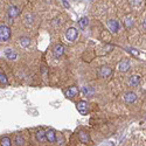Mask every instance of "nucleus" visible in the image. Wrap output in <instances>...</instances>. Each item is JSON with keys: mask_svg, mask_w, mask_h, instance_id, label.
<instances>
[{"mask_svg": "<svg viewBox=\"0 0 146 146\" xmlns=\"http://www.w3.org/2000/svg\"><path fill=\"white\" fill-rule=\"evenodd\" d=\"M82 94L84 95V96H92L94 94H95V90H94V88L92 87H83L82 88Z\"/></svg>", "mask_w": 146, "mask_h": 146, "instance_id": "nucleus-12", "label": "nucleus"}, {"mask_svg": "<svg viewBox=\"0 0 146 146\" xmlns=\"http://www.w3.org/2000/svg\"><path fill=\"white\" fill-rule=\"evenodd\" d=\"M124 23H125V26H126L127 28H131L132 25H133V19H132L131 17H126L125 20H124Z\"/></svg>", "mask_w": 146, "mask_h": 146, "instance_id": "nucleus-19", "label": "nucleus"}, {"mask_svg": "<svg viewBox=\"0 0 146 146\" xmlns=\"http://www.w3.org/2000/svg\"><path fill=\"white\" fill-rule=\"evenodd\" d=\"M5 55L7 58L9 60H15L17 58V53L13 50V49H6L5 50Z\"/></svg>", "mask_w": 146, "mask_h": 146, "instance_id": "nucleus-16", "label": "nucleus"}, {"mask_svg": "<svg viewBox=\"0 0 146 146\" xmlns=\"http://www.w3.org/2000/svg\"><path fill=\"white\" fill-rule=\"evenodd\" d=\"M36 139H38V141H40V143H43L46 140V132L43 130H39L36 132Z\"/></svg>", "mask_w": 146, "mask_h": 146, "instance_id": "nucleus-15", "label": "nucleus"}, {"mask_svg": "<svg viewBox=\"0 0 146 146\" xmlns=\"http://www.w3.org/2000/svg\"><path fill=\"white\" fill-rule=\"evenodd\" d=\"M118 69L120 71H127L130 69V63H129V61L127 60H123V61H120L119 64H118Z\"/></svg>", "mask_w": 146, "mask_h": 146, "instance_id": "nucleus-9", "label": "nucleus"}, {"mask_svg": "<svg viewBox=\"0 0 146 146\" xmlns=\"http://www.w3.org/2000/svg\"><path fill=\"white\" fill-rule=\"evenodd\" d=\"M136 100H137V95L135 92H132V91H129L124 95V101L127 104H132Z\"/></svg>", "mask_w": 146, "mask_h": 146, "instance_id": "nucleus-5", "label": "nucleus"}, {"mask_svg": "<svg viewBox=\"0 0 146 146\" xmlns=\"http://www.w3.org/2000/svg\"><path fill=\"white\" fill-rule=\"evenodd\" d=\"M0 83L1 84H7L8 83L7 77H6V75L4 74V72H0Z\"/></svg>", "mask_w": 146, "mask_h": 146, "instance_id": "nucleus-21", "label": "nucleus"}, {"mask_svg": "<svg viewBox=\"0 0 146 146\" xmlns=\"http://www.w3.org/2000/svg\"><path fill=\"white\" fill-rule=\"evenodd\" d=\"M15 143H17V145L21 146V145H23V143H25V139L22 138V136H18V137L15 138Z\"/></svg>", "mask_w": 146, "mask_h": 146, "instance_id": "nucleus-22", "label": "nucleus"}, {"mask_svg": "<svg viewBox=\"0 0 146 146\" xmlns=\"http://www.w3.org/2000/svg\"><path fill=\"white\" fill-rule=\"evenodd\" d=\"M19 13H20V12H19V8L15 7V6H11V7L8 8V11H7V15H8L11 19H13V18L18 17Z\"/></svg>", "mask_w": 146, "mask_h": 146, "instance_id": "nucleus-7", "label": "nucleus"}, {"mask_svg": "<svg viewBox=\"0 0 146 146\" xmlns=\"http://www.w3.org/2000/svg\"><path fill=\"white\" fill-rule=\"evenodd\" d=\"M63 46L62 44H56L55 46V48H54V55L56 56V57H60L61 55L63 54Z\"/></svg>", "mask_w": 146, "mask_h": 146, "instance_id": "nucleus-13", "label": "nucleus"}, {"mask_svg": "<svg viewBox=\"0 0 146 146\" xmlns=\"http://www.w3.org/2000/svg\"><path fill=\"white\" fill-rule=\"evenodd\" d=\"M20 43L22 47H28L31 44V39L27 38V36H23V38L20 39Z\"/></svg>", "mask_w": 146, "mask_h": 146, "instance_id": "nucleus-18", "label": "nucleus"}, {"mask_svg": "<svg viewBox=\"0 0 146 146\" xmlns=\"http://www.w3.org/2000/svg\"><path fill=\"white\" fill-rule=\"evenodd\" d=\"M139 81H140V77H139L138 75H133V76L130 77L129 84H130L131 87H137L138 84H139Z\"/></svg>", "mask_w": 146, "mask_h": 146, "instance_id": "nucleus-11", "label": "nucleus"}, {"mask_svg": "<svg viewBox=\"0 0 146 146\" xmlns=\"http://www.w3.org/2000/svg\"><path fill=\"white\" fill-rule=\"evenodd\" d=\"M112 72V70H111V68H109V67H101L100 68V70H98V75L101 76V77H108L109 75H110Z\"/></svg>", "mask_w": 146, "mask_h": 146, "instance_id": "nucleus-6", "label": "nucleus"}, {"mask_svg": "<svg viewBox=\"0 0 146 146\" xmlns=\"http://www.w3.org/2000/svg\"><path fill=\"white\" fill-rule=\"evenodd\" d=\"M77 35H78V32L76 28L74 27H71V28H68L67 32H66V36H67V39L69 41H75L76 38H77Z\"/></svg>", "mask_w": 146, "mask_h": 146, "instance_id": "nucleus-2", "label": "nucleus"}, {"mask_svg": "<svg viewBox=\"0 0 146 146\" xmlns=\"http://www.w3.org/2000/svg\"><path fill=\"white\" fill-rule=\"evenodd\" d=\"M0 144H1V146H11V139L8 137H4L0 140Z\"/></svg>", "mask_w": 146, "mask_h": 146, "instance_id": "nucleus-20", "label": "nucleus"}, {"mask_svg": "<svg viewBox=\"0 0 146 146\" xmlns=\"http://www.w3.org/2000/svg\"><path fill=\"white\" fill-rule=\"evenodd\" d=\"M46 140H48L49 143H55L56 141V136H55V132L53 130L46 131Z\"/></svg>", "mask_w": 146, "mask_h": 146, "instance_id": "nucleus-8", "label": "nucleus"}, {"mask_svg": "<svg viewBox=\"0 0 146 146\" xmlns=\"http://www.w3.org/2000/svg\"><path fill=\"white\" fill-rule=\"evenodd\" d=\"M78 94V88L77 87H70L67 91H66V96L67 97H74V96H76Z\"/></svg>", "mask_w": 146, "mask_h": 146, "instance_id": "nucleus-10", "label": "nucleus"}, {"mask_svg": "<svg viewBox=\"0 0 146 146\" xmlns=\"http://www.w3.org/2000/svg\"><path fill=\"white\" fill-rule=\"evenodd\" d=\"M9 38H11V29L7 26L1 25L0 26V41L6 42L9 40Z\"/></svg>", "mask_w": 146, "mask_h": 146, "instance_id": "nucleus-1", "label": "nucleus"}, {"mask_svg": "<svg viewBox=\"0 0 146 146\" xmlns=\"http://www.w3.org/2000/svg\"><path fill=\"white\" fill-rule=\"evenodd\" d=\"M62 3H63V5H64L67 8H69V7H70V6H69V4H68V1H66V0H64V1H62Z\"/></svg>", "mask_w": 146, "mask_h": 146, "instance_id": "nucleus-23", "label": "nucleus"}, {"mask_svg": "<svg viewBox=\"0 0 146 146\" xmlns=\"http://www.w3.org/2000/svg\"><path fill=\"white\" fill-rule=\"evenodd\" d=\"M80 140L82 141V143H89V140H90V137H89V133L88 132H84V131H82V132H80Z\"/></svg>", "mask_w": 146, "mask_h": 146, "instance_id": "nucleus-14", "label": "nucleus"}, {"mask_svg": "<svg viewBox=\"0 0 146 146\" xmlns=\"http://www.w3.org/2000/svg\"><path fill=\"white\" fill-rule=\"evenodd\" d=\"M77 106V110L81 115H87L88 113V103L86 101H81L76 104Z\"/></svg>", "mask_w": 146, "mask_h": 146, "instance_id": "nucleus-3", "label": "nucleus"}, {"mask_svg": "<svg viewBox=\"0 0 146 146\" xmlns=\"http://www.w3.org/2000/svg\"><path fill=\"white\" fill-rule=\"evenodd\" d=\"M108 27H109V29L111 31V33H117L119 31V23H118L117 20L111 19V20L108 21Z\"/></svg>", "mask_w": 146, "mask_h": 146, "instance_id": "nucleus-4", "label": "nucleus"}, {"mask_svg": "<svg viewBox=\"0 0 146 146\" xmlns=\"http://www.w3.org/2000/svg\"><path fill=\"white\" fill-rule=\"evenodd\" d=\"M88 22H89V20H88V18H82V19H80V21H78V26H80V28L81 29H84L87 26H88Z\"/></svg>", "mask_w": 146, "mask_h": 146, "instance_id": "nucleus-17", "label": "nucleus"}]
</instances>
